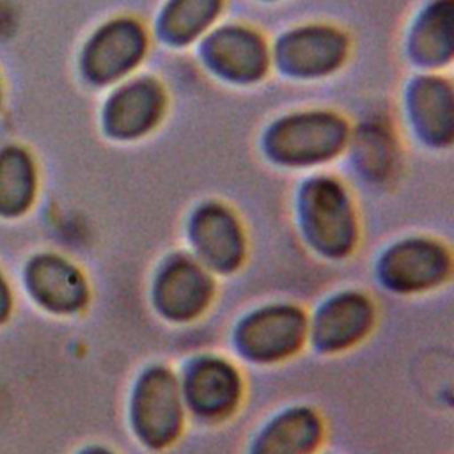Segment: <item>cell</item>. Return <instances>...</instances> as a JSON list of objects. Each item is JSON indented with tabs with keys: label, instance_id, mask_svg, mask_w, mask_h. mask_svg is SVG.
I'll return each instance as SVG.
<instances>
[{
	"label": "cell",
	"instance_id": "8",
	"mask_svg": "<svg viewBox=\"0 0 454 454\" xmlns=\"http://www.w3.org/2000/svg\"><path fill=\"white\" fill-rule=\"evenodd\" d=\"M321 426L314 413L294 410L277 419L259 438L255 454H307L319 440Z\"/></svg>",
	"mask_w": 454,
	"mask_h": 454
},
{
	"label": "cell",
	"instance_id": "1",
	"mask_svg": "<svg viewBox=\"0 0 454 454\" xmlns=\"http://www.w3.org/2000/svg\"><path fill=\"white\" fill-rule=\"evenodd\" d=\"M133 422L138 436L153 447L167 445L177 436L183 403L168 371L153 369L140 380L133 403Z\"/></svg>",
	"mask_w": 454,
	"mask_h": 454
},
{
	"label": "cell",
	"instance_id": "7",
	"mask_svg": "<svg viewBox=\"0 0 454 454\" xmlns=\"http://www.w3.org/2000/svg\"><path fill=\"white\" fill-rule=\"evenodd\" d=\"M445 257L429 245H406L397 248L385 264V278L395 289H422L442 278Z\"/></svg>",
	"mask_w": 454,
	"mask_h": 454
},
{
	"label": "cell",
	"instance_id": "12",
	"mask_svg": "<svg viewBox=\"0 0 454 454\" xmlns=\"http://www.w3.org/2000/svg\"><path fill=\"white\" fill-rule=\"evenodd\" d=\"M7 310H9V291L4 280L0 278V321L7 316Z\"/></svg>",
	"mask_w": 454,
	"mask_h": 454
},
{
	"label": "cell",
	"instance_id": "4",
	"mask_svg": "<svg viewBox=\"0 0 454 454\" xmlns=\"http://www.w3.org/2000/svg\"><path fill=\"white\" fill-rule=\"evenodd\" d=\"M209 296L211 284L207 277L186 261L172 264L156 286V305L172 319H190L200 314Z\"/></svg>",
	"mask_w": 454,
	"mask_h": 454
},
{
	"label": "cell",
	"instance_id": "10",
	"mask_svg": "<svg viewBox=\"0 0 454 454\" xmlns=\"http://www.w3.org/2000/svg\"><path fill=\"white\" fill-rule=\"evenodd\" d=\"M34 174L28 158L18 149L0 154V213L18 215L32 200Z\"/></svg>",
	"mask_w": 454,
	"mask_h": 454
},
{
	"label": "cell",
	"instance_id": "11",
	"mask_svg": "<svg viewBox=\"0 0 454 454\" xmlns=\"http://www.w3.org/2000/svg\"><path fill=\"white\" fill-rule=\"evenodd\" d=\"M344 202L332 192H319L310 200V229L325 250H342L349 243V222Z\"/></svg>",
	"mask_w": 454,
	"mask_h": 454
},
{
	"label": "cell",
	"instance_id": "6",
	"mask_svg": "<svg viewBox=\"0 0 454 454\" xmlns=\"http://www.w3.org/2000/svg\"><path fill=\"white\" fill-rule=\"evenodd\" d=\"M371 303L358 294H342L330 300L314 325V337L326 349L351 346L371 328Z\"/></svg>",
	"mask_w": 454,
	"mask_h": 454
},
{
	"label": "cell",
	"instance_id": "3",
	"mask_svg": "<svg viewBox=\"0 0 454 454\" xmlns=\"http://www.w3.org/2000/svg\"><path fill=\"white\" fill-rule=\"evenodd\" d=\"M184 394L192 408L206 417L231 411L239 395L236 371L222 360H202L188 374Z\"/></svg>",
	"mask_w": 454,
	"mask_h": 454
},
{
	"label": "cell",
	"instance_id": "5",
	"mask_svg": "<svg viewBox=\"0 0 454 454\" xmlns=\"http://www.w3.org/2000/svg\"><path fill=\"white\" fill-rule=\"evenodd\" d=\"M32 294L55 312H71L85 301V284L78 271L59 257L43 255L28 268Z\"/></svg>",
	"mask_w": 454,
	"mask_h": 454
},
{
	"label": "cell",
	"instance_id": "2",
	"mask_svg": "<svg viewBox=\"0 0 454 454\" xmlns=\"http://www.w3.org/2000/svg\"><path fill=\"white\" fill-rule=\"evenodd\" d=\"M305 326L300 310L271 307L255 312L241 325L239 348L255 360H278L300 348Z\"/></svg>",
	"mask_w": 454,
	"mask_h": 454
},
{
	"label": "cell",
	"instance_id": "13",
	"mask_svg": "<svg viewBox=\"0 0 454 454\" xmlns=\"http://www.w3.org/2000/svg\"><path fill=\"white\" fill-rule=\"evenodd\" d=\"M89 454H108V452H103V450H94V452H89Z\"/></svg>",
	"mask_w": 454,
	"mask_h": 454
},
{
	"label": "cell",
	"instance_id": "9",
	"mask_svg": "<svg viewBox=\"0 0 454 454\" xmlns=\"http://www.w3.org/2000/svg\"><path fill=\"white\" fill-rule=\"evenodd\" d=\"M197 239L204 257L216 268L229 270L238 262L239 236L234 223L222 211H213L200 218Z\"/></svg>",
	"mask_w": 454,
	"mask_h": 454
}]
</instances>
